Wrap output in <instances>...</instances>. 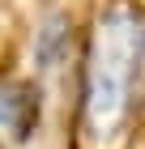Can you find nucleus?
<instances>
[{"instance_id":"2","label":"nucleus","mask_w":145,"mask_h":149,"mask_svg":"<svg viewBox=\"0 0 145 149\" xmlns=\"http://www.w3.org/2000/svg\"><path fill=\"white\" fill-rule=\"evenodd\" d=\"M0 124H17V111H13V98L0 94Z\"/></svg>"},{"instance_id":"1","label":"nucleus","mask_w":145,"mask_h":149,"mask_svg":"<svg viewBox=\"0 0 145 149\" xmlns=\"http://www.w3.org/2000/svg\"><path fill=\"white\" fill-rule=\"evenodd\" d=\"M137 64H141V26L120 17L98 34L94 68H90V124H94V132H111L120 124Z\"/></svg>"}]
</instances>
